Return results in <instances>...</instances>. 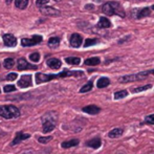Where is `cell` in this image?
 Returning a JSON list of instances; mask_svg holds the SVG:
<instances>
[{
    "label": "cell",
    "mask_w": 154,
    "mask_h": 154,
    "mask_svg": "<svg viewBox=\"0 0 154 154\" xmlns=\"http://www.w3.org/2000/svg\"><path fill=\"white\" fill-rule=\"evenodd\" d=\"M83 71H71V70H63L62 72L58 73V75H44V73H36V82L37 84L44 83V82L51 81L54 79H58V78H66V77H80L83 75Z\"/></svg>",
    "instance_id": "obj_1"
},
{
    "label": "cell",
    "mask_w": 154,
    "mask_h": 154,
    "mask_svg": "<svg viewBox=\"0 0 154 154\" xmlns=\"http://www.w3.org/2000/svg\"><path fill=\"white\" fill-rule=\"evenodd\" d=\"M102 11L105 15L107 16H113V15H118L121 16L122 18L125 17V11H124L123 6L121 5V3L116 1H109L106 2L103 6H102Z\"/></svg>",
    "instance_id": "obj_2"
},
{
    "label": "cell",
    "mask_w": 154,
    "mask_h": 154,
    "mask_svg": "<svg viewBox=\"0 0 154 154\" xmlns=\"http://www.w3.org/2000/svg\"><path fill=\"white\" fill-rule=\"evenodd\" d=\"M41 121H42L43 133H49L55 130L57 125V114L54 111H49L41 118Z\"/></svg>",
    "instance_id": "obj_3"
},
{
    "label": "cell",
    "mask_w": 154,
    "mask_h": 154,
    "mask_svg": "<svg viewBox=\"0 0 154 154\" xmlns=\"http://www.w3.org/2000/svg\"><path fill=\"white\" fill-rule=\"evenodd\" d=\"M154 75V69H150V70L146 71H140L137 73H133V75H123L119 79V81L121 83H130V82H136V81H142L148 78V75Z\"/></svg>",
    "instance_id": "obj_4"
},
{
    "label": "cell",
    "mask_w": 154,
    "mask_h": 154,
    "mask_svg": "<svg viewBox=\"0 0 154 154\" xmlns=\"http://www.w3.org/2000/svg\"><path fill=\"white\" fill-rule=\"evenodd\" d=\"M0 116H2L3 119H6V120L16 119L18 116H20V111L14 105L0 106Z\"/></svg>",
    "instance_id": "obj_5"
},
{
    "label": "cell",
    "mask_w": 154,
    "mask_h": 154,
    "mask_svg": "<svg viewBox=\"0 0 154 154\" xmlns=\"http://www.w3.org/2000/svg\"><path fill=\"white\" fill-rule=\"evenodd\" d=\"M18 86L21 88H27L32 86V75H24L21 77V79L18 81Z\"/></svg>",
    "instance_id": "obj_6"
},
{
    "label": "cell",
    "mask_w": 154,
    "mask_h": 154,
    "mask_svg": "<svg viewBox=\"0 0 154 154\" xmlns=\"http://www.w3.org/2000/svg\"><path fill=\"white\" fill-rule=\"evenodd\" d=\"M19 70H25V69H37V66L35 65H31L29 63H27L26 60L24 58H21L18 60V65H17Z\"/></svg>",
    "instance_id": "obj_7"
},
{
    "label": "cell",
    "mask_w": 154,
    "mask_h": 154,
    "mask_svg": "<svg viewBox=\"0 0 154 154\" xmlns=\"http://www.w3.org/2000/svg\"><path fill=\"white\" fill-rule=\"evenodd\" d=\"M31 137V134L29 133H24V132H18L15 136L14 140L12 142V146H15V145H18L19 143H21L22 140H25L27 138Z\"/></svg>",
    "instance_id": "obj_8"
},
{
    "label": "cell",
    "mask_w": 154,
    "mask_h": 154,
    "mask_svg": "<svg viewBox=\"0 0 154 154\" xmlns=\"http://www.w3.org/2000/svg\"><path fill=\"white\" fill-rule=\"evenodd\" d=\"M3 42L6 46H10V47H13V46H16L17 44V40L13 35L11 34H5L3 35Z\"/></svg>",
    "instance_id": "obj_9"
},
{
    "label": "cell",
    "mask_w": 154,
    "mask_h": 154,
    "mask_svg": "<svg viewBox=\"0 0 154 154\" xmlns=\"http://www.w3.org/2000/svg\"><path fill=\"white\" fill-rule=\"evenodd\" d=\"M69 41H70V45L72 47H80L82 45L83 39L79 34H72L70 36V40Z\"/></svg>",
    "instance_id": "obj_10"
},
{
    "label": "cell",
    "mask_w": 154,
    "mask_h": 154,
    "mask_svg": "<svg viewBox=\"0 0 154 154\" xmlns=\"http://www.w3.org/2000/svg\"><path fill=\"white\" fill-rule=\"evenodd\" d=\"M40 11L42 14L48 15V16H59L60 15V11L56 10L51 6H43V8H41Z\"/></svg>",
    "instance_id": "obj_11"
},
{
    "label": "cell",
    "mask_w": 154,
    "mask_h": 154,
    "mask_svg": "<svg viewBox=\"0 0 154 154\" xmlns=\"http://www.w3.org/2000/svg\"><path fill=\"white\" fill-rule=\"evenodd\" d=\"M82 110H83L85 113L91 114V116H95V114H99L100 112H101V108L95 105H88V106H86V107H83Z\"/></svg>",
    "instance_id": "obj_12"
},
{
    "label": "cell",
    "mask_w": 154,
    "mask_h": 154,
    "mask_svg": "<svg viewBox=\"0 0 154 154\" xmlns=\"http://www.w3.org/2000/svg\"><path fill=\"white\" fill-rule=\"evenodd\" d=\"M86 146L89 147V148H92V149H99L100 147L102 146V140L100 137H94V138H91L90 140L86 142Z\"/></svg>",
    "instance_id": "obj_13"
},
{
    "label": "cell",
    "mask_w": 154,
    "mask_h": 154,
    "mask_svg": "<svg viewBox=\"0 0 154 154\" xmlns=\"http://www.w3.org/2000/svg\"><path fill=\"white\" fill-rule=\"evenodd\" d=\"M133 13H136L135 18L142 19V18H145V17H148L149 15H150V8H140V10H134Z\"/></svg>",
    "instance_id": "obj_14"
},
{
    "label": "cell",
    "mask_w": 154,
    "mask_h": 154,
    "mask_svg": "<svg viewBox=\"0 0 154 154\" xmlns=\"http://www.w3.org/2000/svg\"><path fill=\"white\" fill-rule=\"evenodd\" d=\"M97 26L100 29H109V27H111V22L106 17H101L99 22H97Z\"/></svg>",
    "instance_id": "obj_15"
},
{
    "label": "cell",
    "mask_w": 154,
    "mask_h": 154,
    "mask_svg": "<svg viewBox=\"0 0 154 154\" xmlns=\"http://www.w3.org/2000/svg\"><path fill=\"white\" fill-rule=\"evenodd\" d=\"M47 65H48V67H51V69H59L60 67H61L62 63L59 59L51 58V59L47 60Z\"/></svg>",
    "instance_id": "obj_16"
},
{
    "label": "cell",
    "mask_w": 154,
    "mask_h": 154,
    "mask_svg": "<svg viewBox=\"0 0 154 154\" xmlns=\"http://www.w3.org/2000/svg\"><path fill=\"white\" fill-rule=\"evenodd\" d=\"M123 133H124L123 128H114L111 131H109L108 136H109L110 138H118V137H120V136H122Z\"/></svg>",
    "instance_id": "obj_17"
},
{
    "label": "cell",
    "mask_w": 154,
    "mask_h": 154,
    "mask_svg": "<svg viewBox=\"0 0 154 154\" xmlns=\"http://www.w3.org/2000/svg\"><path fill=\"white\" fill-rule=\"evenodd\" d=\"M80 143L79 140H77V138H73V140H67V142H63L62 143V148L64 149H68V148H72V147H75L78 146Z\"/></svg>",
    "instance_id": "obj_18"
},
{
    "label": "cell",
    "mask_w": 154,
    "mask_h": 154,
    "mask_svg": "<svg viewBox=\"0 0 154 154\" xmlns=\"http://www.w3.org/2000/svg\"><path fill=\"white\" fill-rule=\"evenodd\" d=\"M109 85H110V80L108 79L107 77L100 78V79L97 80V88H105V87H107V86H109Z\"/></svg>",
    "instance_id": "obj_19"
},
{
    "label": "cell",
    "mask_w": 154,
    "mask_h": 154,
    "mask_svg": "<svg viewBox=\"0 0 154 154\" xmlns=\"http://www.w3.org/2000/svg\"><path fill=\"white\" fill-rule=\"evenodd\" d=\"M85 65L87 66H97L101 63V59L99 57H92V58H88L85 60Z\"/></svg>",
    "instance_id": "obj_20"
},
{
    "label": "cell",
    "mask_w": 154,
    "mask_h": 154,
    "mask_svg": "<svg viewBox=\"0 0 154 154\" xmlns=\"http://www.w3.org/2000/svg\"><path fill=\"white\" fill-rule=\"evenodd\" d=\"M60 44V39L57 38V37H53L48 40V46L51 47V48H56L58 47Z\"/></svg>",
    "instance_id": "obj_21"
},
{
    "label": "cell",
    "mask_w": 154,
    "mask_h": 154,
    "mask_svg": "<svg viewBox=\"0 0 154 154\" xmlns=\"http://www.w3.org/2000/svg\"><path fill=\"white\" fill-rule=\"evenodd\" d=\"M92 87H93V82L89 81V82H87V83H86L85 85L81 88V89H80V92H81V93L88 92V91H90V90L92 89Z\"/></svg>",
    "instance_id": "obj_22"
},
{
    "label": "cell",
    "mask_w": 154,
    "mask_h": 154,
    "mask_svg": "<svg viewBox=\"0 0 154 154\" xmlns=\"http://www.w3.org/2000/svg\"><path fill=\"white\" fill-rule=\"evenodd\" d=\"M65 61L70 65H79L80 62H81V59L78 57H68L65 59Z\"/></svg>",
    "instance_id": "obj_23"
},
{
    "label": "cell",
    "mask_w": 154,
    "mask_h": 154,
    "mask_svg": "<svg viewBox=\"0 0 154 154\" xmlns=\"http://www.w3.org/2000/svg\"><path fill=\"white\" fill-rule=\"evenodd\" d=\"M27 3H29V0H15V5L18 8H20V10H23V8H26Z\"/></svg>",
    "instance_id": "obj_24"
},
{
    "label": "cell",
    "mask_w": 154,
    "mask_h": 154,
    "mask_svg": "<svg viewBox=\"0 0 154 154\" xmlns=\"http://www.w3.org/2000/svg\"><path fill=\"white\" fill-rule=\"evenodd\" d=\"M152 87L151 84H148V85H145V86H140V87H136V88H133L131 90L133 93H138V92H142V91H145V90H148Z\"/></svg>",
    "instance_id": "obj_25"
},
{
    "label": "cell",
    "mask_w": 154,
    "mask_h": 154,
    "mask_svg": "<svg viewBox=\"0 0 154 154\" xmlns=\"http://www.w3.org/2000/svg\"><path fill=\"white\" fill-rule=\"evenodd\" d=\"M128 95V91L127 90H120V91H116L114 93V100H121L124 99Z\"/></svg>",
    "instance_id": "obj_26"
},
{
    "label": "cell",
    "mask_w": 154,
    "mask_h": 154,
    "mask_svg": "<svg viewBox=\"0 0 154 154\" xmlns=\"http://www.w3.org/2000/svg\"><path fill=\"white\" fill-rule=\"evenodd\" d=\"M14 64H15V61L13 58H8V59L4 60V67H5L6 69H11L14 66Z\"/></svg>",
    "instance_id": "obj_27"
},
{
    "label": "cell",
    "mask_w": 154,
    "mask_h": 154,
    "mask_svg": "<svg viewBox=\"0 0 154 154\" xmlns=\"http://www.w3.org/2000/svg\"><path fill=\"white\" fill-rule=\"evenodd\" d=\"M21 44H22V46H32V45H35L36 43L32 41V39H22L21 40Z\"/></svg>",
    "instance_id": "obj_28"
},
{
    "label": "cell",
    "mask_w": 154,
    "mask_h": 154,
    "mask_svg": "<svg viewBox=\"0 0 154 154\" xmlns=\"http://www.w3.org/2000/svg\"><path fill=\"white\" fill-rule=\"evenodd\" d=\"M145 124H148V125H154V113L153 114H149L145 118L144 120Z\"/></svg>",
    "instance_id": "obj_29"
},
{
    "label": "cell",
    "mask_w": 154,
    "mask_h": 154,
    "mask_svg": "<svg viewBox=\"0 0 154 154\" xmlns=\"http://www.w3.org/2000/svg\"><path fill=\"white\" fill-rule=\"evenodd\" d=\"M51 140H53V136H40L38 138V142L41 144H46V143L51 142Z\"/></svg>",
    "instance_id": "obj_30"
},
{
    "label": "cell",
    "mask_w": 154,
    "mask_h": 154,
    "mask_svg": "<svg viewBox=\"0 0 154 154\" xmlns=\"http://www.w3.org/2000/svg\"><path fill=\"white\" fill-rule=\"evenodd\" d=\"M99 42L97 39H86L85 43H84V46L85 47H88V46H91V45H94Z\"/></svg>",
    "instance_id": "obj_31"
},
{
    "label": "cell",
    "mask_w": 154,
    "mask_h": 154,
    "mask_svg": "<svg viewBox=\"0 0 154 154\" xmlns=\"http://www.w3.org/2000/svg\"><path fill=\"white\" fill-rule=\"evenodd\" d=\"M29 59H31V61L32 62H39V60H40V55H39L38 53L31 54V55H29Z\"/></svg>",
    "instance_id": "obj_32"
},
{
    "label": "cell",
    "mask_w": 154,
    "mask_h": 154,
    "mask_svg": "<svg viewBox=\"0 0 154 154\" xmlns=\"http://www.w3.org/2000/svg\"><path fill=\"white\" fill-rule=\"evenodd\" d=\"M3 90H4V92H12V91H15L16 88H15L14 85H5Z\"/></svg>",
    "instance_id": "obj_33"
},
{
    "label": "cell",
    "mask_w": 154,
    "mask_h": 154,
    "mask_svg": "<svg viewBox=\"0 0 154 154\" xmlns=\"http://www.w3.org/2000/svg\"><path fill=\"white\" fill-rule=\"evenodd\" d=\"M49 0H37L36 1V4L39 6V8H43V6L45 5V4L48 3Z\"/></svg>",
    "instance_id": "obj_34"
},
{
    "label": "cell",
    "mask_w": 154,
    "mask_h": 154,
    "mask_svg": "<svg viewBox=\"0 0 154 154\" xmlns=\"http://www.w3.org/2000/svg\"><path fill=\"white\" fill-rule=\"evenodd\" d=\"M17 73L15 72H12V73H8V75H6V80H8V81H14V80L17 79Z\"/></svg>",
    "instance_id": "obj_35"
},
{
    "label": "cell",
    "mask_w": 154,
    "mask_h": 154,
    "mask_svg": "<svg viewBox=\"0 0 154 154\" xmlns=\"http://www.w3.org/2000/svg\"><path fill=\"white\" fill-rule=\"evenodd\" d=\"M32 41H34L36 44L37 43H40L41 41H42V37L41 36H34L32 37Z\"/></svg>",
    "instance_id": "obj_36"
},
{
    "label": "cell",
    "mask_w": 154,
    "mask_h": 154,
    "mask_svg": "<svg viewBox=\"0 0 154 154\" xmlns=\"http://www.w3.org/2000/svg\"><path fill=\"white\" fill-rule=\"evenodd\" d=\"M23 154H35V153L32 152V151H27V152H25V153H23Z\"/></svg>",
    "instance_id": "obj_37"
},
{
    "label": "cell",
    "mask_w": 154,
    "mask_h": 154,
    "mask_svg": "<svg viewBox=\"0 0 154 154\" xmlns=\"http://www.w3.org/2000/svg\"><path fill=\"white\" fill-rule=\"evenodd\" d=\"M151 10L154 11V4H153V5H151Z\"/></svg>",
    "instance_id": "obj_38"
},
{
    "label": "cell",
    "mask_w": 154,
    "mask_h": 154,
    "mask_svg": "<svg viewBox=\"0 0 154 154\" xmlns=\"http://www.w3.org/2000/svg\"><path fill=\"white\" fill-rule=\"evenodd\" d=\"M55 1H57V2H59V1H61V0H55Z\"/></svg>",
    "instance_id": "obj_39"
},
{
    "label": "cell",
    "mask_w": 154,
    "mask_h": 154,
    "mask_svg": "<svg viewBox=\"0 0 154 154\" xmlns=\"http://www.w3.org/2000/svg\"><path fill=\"white\" fill-rule=\"evenodd\" d=\"M0 91H1V90H0Z\"/></svg>",
    "instance_id": "obj_40"
}]
</instances>
